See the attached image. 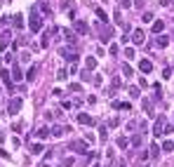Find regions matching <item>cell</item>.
<instances>
[{
	"label": "cell",
	"mask_w": 174,
	"mask_h": 167,
	"mask_svg": "<svg viewBox=\"0 0 174 167\" xmlns=\"http://www.w3.org/2000/svg\"><path fill=\"white\" fill-rule=\"evenodd\" d=\"M28 26H31V33H38L42 28V12L38 10V5L31 7V21H28Z\"/></svg>",
	"instance_id": "cell-1"
},
{
	"label": "cell",
	"mask_w": 174,
	"mask_h": 167,
	"mask_svg": "<svg viewBox=\"0 0 174 167\" xmlns=\"http://www.w3.org/2000/svg\"><path fill=\"white\" fill-rule=\"evenodd\" d=\"M68 148L71 151H75V153H80V155H90V148H87V141H80V139H73L68 144Z\"/></svg>",
	"instance_id": "cell-2"
},
{
	"label": "cell",
	"mask_w": 174,
	"mask_h": 167,
	"mask_svg": "<svg viewBox=\"0 0 174 167\" xmlns=\"http://www.w3.org/2000/svg\"><path fill=\"white\" fill-rule=\"evenodd\" d=\"M165 125H167V118H165V115H158L155 123H153V134L155 137H162L165 134Z\"/></svg>",
	"instance_id": "cell-3"
},
{
	"label": "cell",
	"mask_w": 174,
	"mask_h": 167,
	"mask_svg": "<svg viewBox=\"0 0 174 167\" xmlns=\"http://www.w3.org/2000/svg\"><path fill=\"white\" fill-rule=\"evenodd\" d=\"M111 38H113V28L108 26V24H106V26H101V31H99V40L101 43H111Z\"/></svg>",
	"instance_id": "cell-4"
},
{
	"label": "cell",
	"mask_w": 174,
	"mask_h": 167,
	"mask_svg": "<svg viewBox=\"0 0 174 167\" xmlns=\"http://www.w3.org/2000/svg\"><path fill=\"white\" fill-rule=\"evenodd\" d=\"M73 28L80 35H87V33H90V26H87V21H82V19H73Z\"/></svg>",
	"instance_id": "cell-5"
},
{
	"label": "cell",
	"mask_w": 174,
	"mask_h": 167,
	"mask_svg": "<svg viewBox=\"0 0 174 167\" xmlns=\"http://www.w3.org/2000/svg\"><path fill=\"white\" fill-rule=\"evenodd\" d=\"M21 106H24V101H21L19 97L10 99V106H7V111H10V115H16V113L21 111Z\"/></svg>",
	"instance_id": "cell-6"
},
{
	"label": "cell",
	"mask_w": 174,
	"mask_h": 167,
	"mask_svg": "<svg viewBox=\"0 0 174 167\" xmlns=\"http://www.w3.org/2000/svg\"><path fill=\"white\" fill-rule=\"evenodd\" d=\"M63 57V59L66 61H71V64H75V61H78V52H75V49H68V47H61V52H59Z\"/></svg>",
	"instance_id": "cell-7"
},
{
	"label": "cell",
	"mask_w": 174,
	"mask_h": 167,
	"mask_svg": "<svg viewBox=\"0 0 174 167\" xmlns=\"http://www.w3.org/2000/svg\"><path fill=\"white\" fill-rule=\"evenodd\" d=\"M66 132H73L71 125H54V127H52V137H63Z\"/></svg>",
	"instance_id": "cell-8"
},
{
	"label": "cell",
	"mask_w": 174,
	"mask_h": 167,
	"mask_svg": "<svg viewBox=\"0 0 174 167\" xmlns=\"http://www.w3.org/2000/svg\"><path fill=\"white\" fill-rule=\"evenodd\" d=\"M54 33H57V28H47V31H45V38L40 40V47H42V49H47V47H49V40H52Z\"/></svg>",
	"instance_id": "cell-9"
},
{
	"label": "cell",
	"mask_w": 174,
	"mask_h": 167,
	"mask_svg": "<svg viewBox=\"0 0 174 167\" xmlns=\"http://www.w3.org/2000/svg\"><path fill=\"white\" fill-rule=\"evenodd\" d=\"M10 40H12V31H2L0 33V49H5L7 45H10Z\"/></svg>",
	"instance_id": "cell-10"
},
{
	"label": "cell",
	"mask_w": 174,
	"mask_h": 167,
	"mask_svg": "<svg viewBox=\"0 0 174 167\" xmlns=\"http://www.w3.org/2000/svg\"><path fill=\"white\" fill-rule=\"evenodd\" d=\"M0 78L7 85V90H14V80H10V71H0Z\"/></svg>",
	"instance_id": "cell-11"
},
{
	"label": "cell",
	"mask_w": 174,
	"mask_h": 167,
	"mask_svg": "<svg viewBox=\"0 0 174 167\" xmlns=\"http://www.w3.org/2000/svg\"><path fill=\"white\" fill-rule=\"evenodd\" d=\"M139 71H141V73H151V71H153V64L148 59H141L139 61Z\"/></svg>",
	"instance_id": "cell-12"
},
{
	"label": "cell",
	"mask_w": 174,
	"mask_h": 167,
	"mask_svg": "<svg viewBox=\"0 0 174 167\" xmlns=\"http://www.w3.org/2000/svg\"><path fill=\"white\" fill-rule=\"evenodd\" d=\"M113 108H115V111H125V113L132 111V106H129L127 101H113Z\"/></svg>",
	"instance_id": "cell-13"
},
{
	"label": "cell",
	"mask_w": 174,
	"mask_h": 167,
	"mask_svg": "<svg viewBox=\"0 0 174 167\" xmlns=\"http://www.w3.org/2000/svg\"><path fill=\"white\" fill-rule=\"evenodd\" d=\"M132 43L134 45H143V31L141 28H137V31L132 33Z\"/></svg>",
	"instance_id": "cell-14"
},
{
	"label": "cell",
	"mask_w": 174,
	"mask_h": 167,
	"mask_svg": "<svg viewBox=\"0 0 174 167\" xmlns=\"http://www.w3.org/2000/svg\"><path fill=\"white\" fill-rule=\"evenodd\" d=\"M78 123L80 125H94V118L87 115V113H78Z\"/></svg>",
	"instance_id": "cell-15"
},
{
	"label": "cell",
	"mask_w": 174,
	"mask_h": 167,
	"mask_svg": "<svg viewBox=\"0 0 174 167\" xmlns=\"http://www.w3.org/2000/svg\"><path fill=\"white\" fill-rule=\"evenodd\" d=\"M63 35H66V40H68L71 45L78 43V38H75V31H71V28H63Z\"/></svg>",
	"instance_id": "cell-16"
},
{
	"label": "cell",
	"mask_w": 174,
	"mask_h": 167,
	"mask_svg": "<svg viewBox=\"0 0 174 167\" xmlns=\"http://www.w3.org/2000/svg\"><path fill=\"white\" fill-rule=\"evenodd\" d=\"M120 85H122V80H120V76H115L113 78V82H111V94H115L118 90H120Z\"/></svg>",
	"instance_id": "cell-17"
},
{
	"label": "cell",
	"mask_w": 174,
	"mask_h": 167,
	"mask_svg": "<svg viewBox=\"0 0 174 167\" xmlns=\"http://www.w3.org/2000/svg\"><path fill=\"white\" fill-rule=\"evenodd\" d=\"M162 28H165V21H162V19H155V21H153V33H158V35H160Z\"/></svg>",
	"instance_id": "cell-18"
},
{
	"label": "cell",
	"mask_w": 174,
	"mask_h": 167,
	"mask_svg": "<svg viewBox=\"0 0 174 167\" xmlns=\"http://www.w3.org/2000/svg\"><path fill=\"white\" fill-rule=\"evenodd\" d=\"M38 10L42 12V16H49V5L45 2V0H40V2H38Z\"/></svg>",
	"instance_id": "cell-19"
},
{
	"label": "cell",
	"mask_w": 174,
	"mask_h": 167,
	"mask_svg": "<svg viewBox=\"0 0 174 167\" xmlns=\"http://www.w3.org/2000/svg\"><path fill=\"white\" fill-rule=\"evenodd\" d=\"M12 24H14V28H24V16L14 14V16H12Z\"/></svg>",
	"instance_id": "cell-20"
},
{
	"label": "cell",
	"mask_w": 174,
	"mask_h": 167,
	"mask_svg": "<svg viewBox=\"0 0 174 167\" xmlns=\"http://www.w3.org/2000/svg\"><path fill=\"white\" fill-rule=\"evenodd\" d=\"M155 45H158V47H167V45H169V38H167V35H158V40H155Z\"/></svg>",
	"instance_id": "cell-21"
},
{
	"label": "cell",
	"mask_w": 174,
	"mask_h": 167,
	"mask_svg": "<svg viewBox=\"0 0 174 167\" xmlns=\"http://www.w3.org/2000/svg\"><path fill=\"white\" fill-rule=\"evenodd\" d=\"M49 132H52V129H47V127H40V129L35 132V137H38V139H47V137H49Z\"/></svg>",
	"instance_id": "cell-22"
},
{
	"label": "cell",
	"mask_w": 174,
	"mask_h": 167,
	"mask_svg": "<svg viewBox=\"0 0 174 167\" xmlns=\"http://www.w3.org/2000/svg\"><path fill=\"white\" fill-rule=\"evenodd\" d=\"M127 94H129V97H132V99H139V97H141V90H139V87H129V90H127Z\"/></svg>",
	"instance_id": "cell-23"
},
{
	"label": "cell",
	"mask_w": 174,
	"mask_h": 167,
	"mask_svg": "<svg viewBox=\"0 0 174 167\" xmlns=\"http://www.w3.org/2000/svg\"><path fill=\"white\" fill-rule=\"evenodd\" d=\"M129 146H132V141L127 139V137H120V139H118V148H129Z\"/></svg>",
	"instance_id": "cell-24"
},
{
	"label": "cell",
	"mask_w": 174,
	"mask_h": 167,
	"mask_svg": "<svg viewBox=\"0 0 174 167\" xmlns=\"http://www.w3.org/2000/svg\"><path fill=\"white\" fill-rule=\"evenodd\" d=\"M85 68H87V71H94V68H96V59H94V57H87V61H85Z\"/></svg>",
	"instance_id": "cell-25"
},
{
	"label": "cell",
	"mask_w": 174,
	"mask_h": 167,
	"mask_svg": "<svg viewBox=\"0 0 174 167\" xmlns=\"http://www.w3.org/2000/svg\"><path fill=\"white\" fill-rule=\"evenodd\" d=\"M42 151H45V146H42V144H33L31 146V155H40Z\"/></svg>",
	"instance_id": "cell-26"
},
{
	"label": "cell",
	"mask_w": 174,
	"mask_h": 167,
	"mask_svg": "<svg viewBox=\"0 0 174 167\" xmlns=\"http://www.w3.org/2000/svg\"><path fill=\"white\" fill-rule=\"evenodd\" d=\"M94 12H96V16H99V21H101V24H106V21H108V16H106V12L101 10V7H96Z\"/></svg>",
	"instance_id": "cell-27"
},
{
	"label": "cell",
	"mask_w": 174,
	"mask_h": 167,
	"mask_svg": "<svg viewBox=\"0 0 174 167\" xmlns=\"http://www.w3.org/2000/svg\"><path fill=\"white\" fill-rule=\"evenodd\" d=\"M113 19H115V24L125 26V19H122V12H120V10H115V12H113Z\"/></svg>",
	"instance_id": "cell-28"
},
{
	"label": "cell",
	"mask_w": 174,
	"mask_h": 167,
	"mask_svg": "<svg viewBox=\"0 0 174 167\" xmlns=\"http://www.w3.org/2000/svg\"><path fill=\"white\" fill-rule=\"evenodd\" d=\"M35 73H38V66H31V68H28V71H26V80H28V82H31V80H33V78H35Z\"/></svg>",
	"instance_id": "cell-29"
},
{
	"label": "cell",
	"mask_w": 174,
	"mask_h": 167,
	"mask_svg": "<svg viewBox=\"0 0 174 167\" xmlns=\"http://www.w3.org/2000/svg\"><path fill=\"white\" fill-rule=\"evenodd\" d=\"M143 111H146L148 115L153 113V101H151V99H143Z\"/></svg>",
	"instance_id": "cell-30"
},
{
	"label": "cell",
	"mask_w": 174,
	"mask_h": 167,
	"mask_svg": "<svg viewBox=\"0 0 174 167\" xmlns=\"http://www.w3.org/2000/svg\"><path fill=\"white\" fill-rule=\"evenodd\" d=\"M122 73H125V78H132L134 76V71H132V66H129V64H122Z\"/></svg>",
	"instance_id": "cell-31"
},
{
	"label": "cell",
	"mask_w": 174,
	"mask_h": 167,
	"mask_svg": "<svg viewBox=\"0 0 174 167\" xmlns=\"http://www.w3.org/2000/svg\"><path fill=\"white\" fill-rule=\"evenodd\" d=\"M12 80H21V78H26V76H21V71H19V66H12Z\"/></svg>",
	"instance_id": "cell-32"
},
{
	"label": "cell",
	"mask_w": 174,
	"mask_h": 167,
	"mask_svg": "<svg viewBox=\"0 0 174 167\" xmlns=\"http://www.w3.org/2000/svg\"><path fill=\"white\" fill-rule=\"evenodd\" d=\"M143 144V134L139 132V134H134V139H132V146H141Z\"/></svg>",
	"instance_id": "cell-33"
},
{
	"label": "cell",
	"mask_w": 174,
	"mask_h": 167,
	"mask_svg": "<svg viewBox=\"0 0 174 167\" xmlns=\"http://www.w3.org/2000/svg\"><path fill=\"white\" fill-rule=\"evenodd\" d=\"M141 19H143V24H151V21H153V12H143Z\"/></svg>",
	"instance_id": "cell-34"
},
{
	"label": "cell",
	"mask_w": 174,
	"mask_h": 167,
	"mask_svg": "<svg viewBox=\"0 0 174 167\" xmlns=\"http://www.w3.org/2000/svg\"><path fill=\"white\" fill-rule=\"evenodd\" d=\"M172 148H174V141H162V151L165 153H169Z\"/></svg>",
	"instance_id": "cell-35"
},
{
	"label": "cell",
	"mask_w": 174,
	"mask_h": 167,
	"mask_svg": "<svg viewBox=\"0 0 174 167\" xmlns=\"http://www.w3.org/2000/svg\"><path fill=\"white\" fill-rule=\"evenodd\" d=\"M106 137H108V127L104 125V127L99 129V139H101V141H106Z\"/></svg>",
	"instance_id": "cell-36"
},
{
	"label": "cell",
	"mask_w": 174,
	"mask_h": 167,
	"mask_svg": "<svg viewBox=\"0 0 174 167\" xmlns=\"http://www.w3.org/2000/svg\"><path fill=\"white\" fill-rule=\"evenodd\" d=\"M125 57H127V59H134V47L127 45V47H125Z\"/></svg>",
	"instance_id": "cell-37"
},
{
	"label": "cell",
	"mask_w": 174,
	"mask_h": 167,
	"mask_svg": "<svg viewBox=\"0 0 174 167\" xmlns=\"http://www.w3.org/2000/svg\"><path fill=\"white\" fill-rule=\"evenodd\" d=\"M151 155H153V158H158V155H160V146H158V144L151 146Z\"/></svg>",
	"instance_id": "cell-38"
},
{
	"label": "cell",
	"mask_w": 174,
	"mask_h": 167,
	"mask_svg": "<svg viewBox=\"0 0 174 167\" xmlns=\"http://www.w3.org/2000/svg\"><path fill=\"white\" fill-rule=\"evenodd\" d=\"M80 78H82L85 82H87V80H92V71H87V68H85V71H82V76H80Z\"/></svg>",
	"instance_id": "cell-39"
},
{
	"label": "cell",
	"mask_w": 174,
	"mask_h": 167,
	"mask_svg": "<svg viewBox=\"0 0 174 167\" xmlns=\"http://www.w3.org/2000/svg\"><path fill=\"white\" fill-rule=\"evenodd\" d=\"M118 52H120L118 45H111V47H108V54H111V57H118Z\"/></svg>",
	"instance_id": "cell-40"
},
{
	"label": "cell",
	"mask_w": 174,
	"mask_h": 167,
	"mask_svg": "<svg viewBox=\"0 0 174 167\" xmlns=\"http://www.w3.org/2000/svg\"><path fill=\"white\" fill-rule=\"evenodd\" d=\"M71 7H73L71 0H61V10H71Z\"/></svg>",
	"instance_id": "cell-41"
},
{
	"label": "cell",
	"mask_w": 174,
	"mask_h": 167,
	"mask_svg": "<svg viewBox=\"0 0 174 167\" xmlns=\"http://www.w3.org/2000/svg\"><path fill=\"white\" fill-rule=\"evenodd\" d=\"M132 5H134L132 0H120V7H125V10H129V7H132Z\"/></svg>",
	"instance_id": "cell-42"
},
{
	"label": "cell",
	"mask_w": 174,
	"mask_h": 167,
	"mask_svg": "<svg viewBox=\"0 0 174 167\" xmlns=\"http://www.w3.org/2000/svg\"><path fill=\"white\" fill-rule=\"evenodd\" d=\"M162 78H165V80H169V78H172V68H169V66L162 71Z\"/></svg>",
	"instance_id": "cell-43"
},
{
	"label": "cell",
	"mask_w": 174,
	"mask_h": 167,
	"mask_svg": "<svg viewBox=\"0 0 174 167\" xmlns=\"http://www.w3.org/2000/svg\"><path fill=\"white\" fill-rule=\"evenodd\" d=\"M118 125H120V118H111L108 120V127H118Z\"/></svg>",
	"instance_id": "cell-44"
},
{
	"label": "cell",
	"mask_w": 174,
	"mask_h": 167,
	"mask_svg": "<svg viewBox=\"0 0 174 167\" xmlns=\"http://www.w3.org/2000/svg\"><path fill=\"white\" fill-rule=\"evenodd\" d=\"M68 90H71V92H80V90H82V87H80L78 82H71V85H68Z\"/></svg>",
	"instance_id": "cell-45"
},
{
	"label": "cell",
	"mask_w": 174,
	"mask_h": 167,
	"mask_svg": "<svg viewBox=\"0 0 174 167\" xmlns=\"http://www.w3.org/2000/svg\"><path fill=\"white\" fill-rule=\"evenodd\" d=\"M57 78H59V80H66V78H68V73H66V71H59V73H57Z\"/></svg>",
	"instance_id": "cell-46"
},
{
	"label": "cell",
	"mask_w": 174,
	"mask_h": 167,
	"mask_svg": "<svg viewBox=\"0 0 174 167\" xmlns=\"http://www.w3.org/2000/svg\"><path fill=\"white\" fill-rule=\"evenodd\" d=\"M92 82H94V85H96V87H99V85H101V82H104V78H101V76H94V78H92Z\"/></svg>",
	"instance_id": "cell-47"
},
{
	"label": "cell",
	"mask_w": 174,
	"mask_h": 167,
	"mask_svg": "<svg viewBox=\"0 0 174 167\" xmlns=\"http://www.w3.org/2000/svg\"><path fill=\"white\" fill-rule=\"evenodd\" d=\"M85 141H87V144H94V134H90V132H87V134H85Z\"/></svg>",
	"instance_id": "cell-48"
},
{
	"label": "cell",
	"mask_w": 174,
	"mask_h": 167,
	"mask_svg": "<svg viewBox=\"0 0 174 167\" xmlns=\"http://www.w3.org/2000/svg\"><path fill=\"white\" fill-rule=\"evenodd\" d=\"M61 108H63V111H71V108H73V104H71V101H63Z\"/></svg>",
	"instance_id": "cell-49"
},
{
	"label": "cell",
	"mask_w": 174,
	"mask_h": 167,
	"mask_svg": "<svg viewBox=\"0 0 174 167\" xmlns=\"http://www.w3.org/2000/svg\"><path fill=\"white\" fill-rule=\"evenodd\" d=\"M19 59H21V61H24V64H26V61H28V59H31V54H28V52H24V54H21V57H19Z\"/></svg>",
	"instance_id": "cell-50"
},
{
	"label": "cell",
	"mask_w": 174,
	"mask_h": 167,
	"mask_svg": "<svg viewBox=\"0 0 174 167\" xmlns=\"http://www.w3.org/2000/svg\"><path fill=\"white\" fill-rule=\"evenodd\" d=\"M115 167H127V162H125V160H118V162H115Z\"/></svg>",
	"instance_id": "cell-51"
},
{
	"label": "cell",
	"mask_w": 174,
	"mask_h": 167,
	"mask_svg": "<svg viewBox=\"0 0 174 167\" xmlns=\"http://www.w3.org/2000/svg\"><path fill=\"white\" fill-rule=\"evenodd\" d=\"M0 158H10V153H7V151H2V148H0Z\"/></svg>",
	"instance_id": "cell-52"
},
{
	"label": "cell",
	"mask_w": 174,
	"mask_h": 167,
	"mask_svg": "<svg viewBox=\"0 0 174 167\" xmlns=\"http://www.w3.org/2000/svg\"><path fill=\"white\" fill-rule=\"evenodd\" d=\"M134 7H143V0H134Z\"/></svg>",
	"instance_id": "cell-53"
},
{
	"label": "cell",
	"mask_w": 174,
	"mask_h": 167,
	"mask_svg": "<svg viewBox=\"0 0 174 167\" xmlns=\"http://www.w3.org/2000/svg\"><path fill=\"white\" fill-rule=\"evenodd\" d=\"M92 167H101V165H99V162H94V165H92Z\"/></svg>",
	"instance_id": "cell-54"
},
{
	"label": "cell",
	"mask_w": 174,
	"mask_h": 167,
	"mask_svg": "<svg viewBox=\"0 0 174 167\" xmlns=\"http://www.w3.org/2000/svg\"><path fill=\"white\" fill-rule=\"evenodd\" d=\"M40 167H49V165H45V162H42V165H40Z\"/></svg>",
	"instance_id": "cell-55"
},
{
	"label": "cell",
	"mask_w": 174,
	"mask_h": 167,
	"mask_svg": "<svg viewBox=\"0 0 174 167\" xmlns=\"http://www.w3.org/2000/svg\"><path fill=\"white\" fill-rule=\"evenodd\" d=\"M143 167H146V165H143Z\"/></svg>",
	"instance_id": "cell-56"
}]
</instances>
